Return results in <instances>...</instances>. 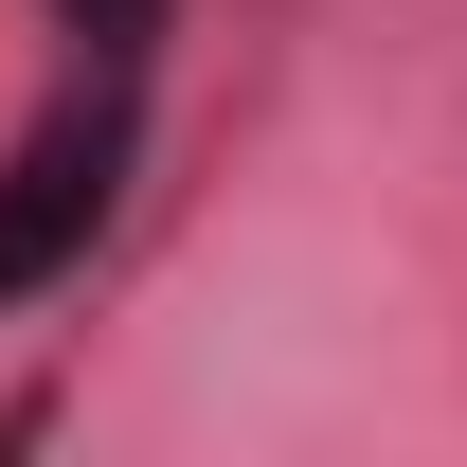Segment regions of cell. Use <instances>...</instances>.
<instances>
[{"label":"cell","mask_w":467,"mask_h":467,"mask_svg":"<svg viewBox=\"0 0 467 467\" xmlns=\"http://www.w3.org/2000/svg\"><path fill=\"white\" fill-rule=\"evenodd\" d=\"M126 144H144V55L90 36V72H72L55 109H36V144L0 162V306H36L55 270H90V234H109V198H126Z\"/></svg>","instance_id":"cell-1"},{"label":"cell","mask_w":467,"mask_h":467,"mask_svg":"<svg viewBox=\"0 0 467 467\" xmlns=\"http://www.w3.org/2000/svg\"><path fill=\"white\" fill-rule=\"evenodd\" d=\"M72 36H126V55H162V0H55Z\"/></svg>","instance_id":"cell-2"}]
</instances>
